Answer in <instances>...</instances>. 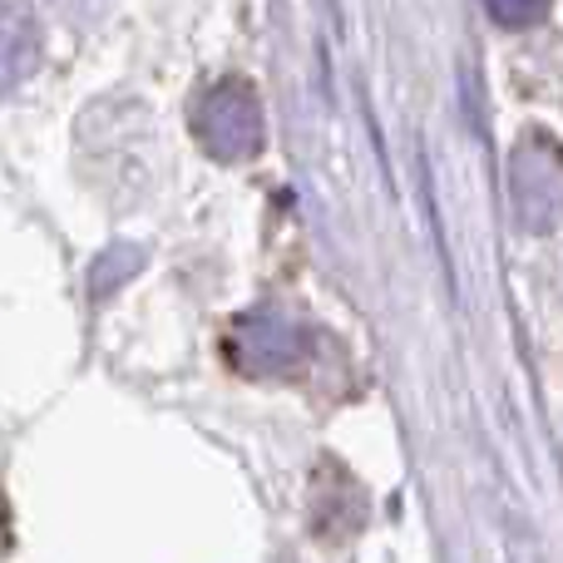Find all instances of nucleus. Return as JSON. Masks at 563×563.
I'll use <instances>...</instances> for the list:
<instances>
[{
    "label": "nucleus",
    "mask_w": 563,
    "mask_h": 563,
    "mask_svg": "<svg viewBox=\"0 0 563 563\" xmlns=\"http://www.w3.org/2000/svg\"><path fill=\"white\" fill-rule=\"evenodd\" d=\"M139 263H144V253H139V247H114V253H104L95 263V273H89V291H95V297H109V291H114L124 277H134Z\"/></svg>",
    "instance_id": "5"
},
{
    "label": "nucleus",
    "mask_w": 563,
    "mask_h": 563,
    "mask_svg": "<svg viewBox=\"0 0 563 563\" xmlns=\"http://www.w3.org/2000/svg\"><path fill=\"white\" fill-rule=\"evenodd\" d=\"M509 188H515L519 223L529 233H549L559 218V148L549 134H525L509 164Z\"/></svg>",
    "instance_id": "3"
},
{
    "label": "nucleus",
    "mask_w": 563,
    "mask_h": 563,
    "mask_svg": "<svg viewBox=\"0 0 563 563\" xmlns=\"http://www.w3.org/2000/svg\"><path fill=\"white\" fill-rule=\"evenodd\" d=\"M489 15L505 20V25H529V20H539L544 10H525V5H519V10H509V5H489Z\"/></svg>",
    "instance_id": "6"
},
{
    "label": "nucleus",
    "mask_w": 563,
    "mask_h": 563,
    "mask_svg": "<svg viewBox=\"0 0 563 563\" xmlns=\"http://www.w3.org/2000/svg\"><path fill=\"white\" fill-rule=\"evenodd\" d=\"M307 351H311L307 327L282 307L243 311L233 321V331H228V356L247 376H291L307 361Z\"/></svg>",
    "instance_id": "2"
},
{
    "label": "nucleus",
    "mask_w": 563,
    "mask_h": 563,
    "mask_svg": "<svg viewBox=\"0 0 563 563\" xmlns=\"http://www.w3.org/2000/svg\"><path fill=\"white\" fill-rule=\"evenodd\" d=\"M40 65V25L25 5H0V95L25 85Z\"/></svg>",
    "instance_id": "4"
},
{
    "label": "nucleus",
    "mask_w": 563,
    "mask_h": 563,
    "mask_svg": "<svg viewBox=\"0 0 563 563\" xmlns=\"http://www.w3.org/2000/svg\"><path fill=\"white\" fill-rule=\"evenodd\" d=\"M194 134H198V144H203L213 158H223V164L253 158L257 148H263V134H267L257 89L238 75L208 85L194 104Z\"/></svg>",
    "instance_id": "1"
}]
</instances>
